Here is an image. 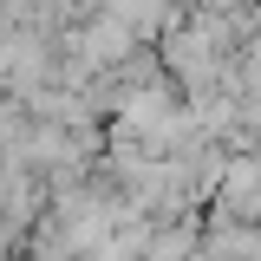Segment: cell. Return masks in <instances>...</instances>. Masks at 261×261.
<instances>
[{
  "instance_id": "obj_1",
  "label": "cell",
  "mask_w": 261,
  "mask_h": 261,
  "mask_svg": "<svg viewBox=\"0 0 261 261\" xmlns=\"http://www.w3.org/2000/svg\"><path fill=\"white\" fill-rule=\"evenodd\" d=\"M183 255H190V228H163L150 242V261H183Z\"/></svg>"
}]
</instances>
